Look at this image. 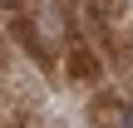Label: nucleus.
I'll return each instance as SVG.
<instances>
[{"mask_svg":"<svg viewBox=\"0 0 133 128\" xmlns=\"http://www.w3.org/2000/svg\"><path fill=\"white\" fill-rule=\"evenodd\" d=\"M99 123L104 128H133V109L128 104H104L99 109Z\"/></svg>","mask_w":133,"mask_h":128,"instance_id":"obj_1","label":"nucleus"}]
</instances>
